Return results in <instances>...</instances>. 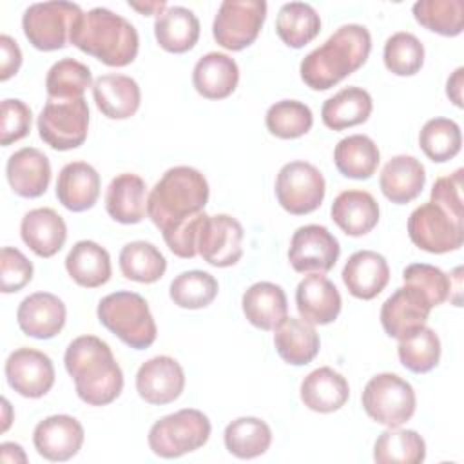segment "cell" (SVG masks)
<instances>
[{
    "instance_id": "1",
    "label": "cell",
    "mask_w": 464,
    "mask_h": 464,
    "mask_svg": "<svg viewBox=\"0 0 464 464\" xmlns=\"http://www.w3.org/2000/svg\"><path fill=\"white\" fill-rule=\"evenodd\" d=\"M65 370L76 395L89 406H107L123 390V372L111 346L96 335H80L65 350Z\"/></svg>"
},
{
    "instance_id": "2",
    "label": "cell",
    "mask_w": 464,
    "mask_h": 464,
    "mask_svg": "<svg viewBox=\"0 0 464 464\" xmlns=\"http://www.w3.org/2000/svg\"><path fill=\"white\" fill-rule=\"evenodd\" d=\"M370 51L372 36L364 25H341L323 45L303 58L301 80L314 91H328L362 67Z\"/></svg>"
},
{
    "instance_id": "3",
    "label": "cell",
    "mask_w": 464,
    "mask_h": 464,
    "mask_svg": "<svg viewBox=\"0 0 464 464\" xmlns=\"http://www.w3.org/2000/svg\"><path fill=\"white\" fill-rule=\"evenodd\" d=\"M71 44L109 67H125L138 56L140 36L121 14L107 7H92L76 22Z\"/></svg>"
},
{
    "instance_id": "4",
    "label": "cell",
    "mask_w": 464,
    "mask_h": 464,
    "mask_svg": "<svg viewBox=\"0 0 464 464\" xmlns=\"http://www.w3.org/2000/svg\"><path fill=\"white\" fill-rule=\"evenodd\" d=\"M207 178L194 167L169 169L147 198V216L163 232L176 223L203 212L208 201Z\"/></svg>"
},
{
    "instance_id": "5",
    "label": "cell",
    "mask_w": 464,
    "mask_h": 464,
    "mask_svg": "<svg viewBox=\"0 0 464 464\" xmlns=\"http://www.w3.org/2000/svg\"><path fill=\"white\" fill-rule=\"evenodd\" d=\"M96 315L109 332L134 350H145L156 341L158 328L150 308L136 292L120 290L102 297Z\"/></svg>"
},
{
    "instance_id": "6",
    "label": "cell",
    "mask_w": 464,
    "mask_h": 464,
    "mask_svg": "<svg viewBox=\"0 0 464 464\" xmlns=\"http://www.w3.org/2000/svg\"><path fill=\"white\" fill-rule=\"evenodd\" d=\"M212 426L208 417L194 408H183L156 420L149 430V448L161 459H178L207 444Z\"/></svg>"
},
{
    "instance_id": "7",
    "label": "cell",
    "mask_w": 464,
    "mask_h": 464,
    "mask_svg": "<svg viewBox=\"0 0 464 464\" xmlns=\"http://www.w3.org/2000/svg\"><path fill=\"white\" fill-rule=\"evenodd\" d=\"M82 14V7L72 2H36L24 11L22 29L34 49L58 51L71 44V33Z\"/></svg>"
},
{
    "instance_id": "8",
    "label": "cell",
    "mask_w": 464,
    "mask_h": 464,
    "mask_svg": "<svg viewBox=\"0 0 464 464\" xmlns=\"http://www.w3.org/2000/svg\"><path fill=\"white\" fill-rule=\"evenodd\" d=\"M362 408L370 419L386 428H399L408 422L417 406L413 386L397 373H377L362 390Z\"/></svg>"
},
{
    "instance_id": "9",
    "label": "cell",
    "mask_w": 464,
    "mask_h": 464,
    "mask_svg": "<svg viewBox=\"0 0 464 464\" xmlns=\"http://www.w3.org/2000/svg\"><path fill=\"white\" fill-rule=\"evenodd\" d=\"M265 0H225L214 22L212 36L227 51H243L252 45L266 18Z\"/></svg>"
},
{
    "instance_id": "10",
    "label": "cell",
    "mask_w": 464,
    "mask_h": 464,
    "mask_svg": "<svg viewBox=\"0 0 464 464\" xmlns=\"http://www.w3.org/2000/svg\"><path fill=\"white\" fill-rule=\"evenodd\" d=\"M38 134L54 150H71L87 140L89 105L85 98L71 102L47 100L38 114Z\"/></svg>"
},
{
    "instance_id": "11",
    "label": "cell",
    "mask_w": 464,
    "mask_h": 464,
    "mask_svg": "<svg viewBox=\"0 0 464 464\" xmlns=\"http://www.w3.org/2000/svg\"><path fill=\"white\" fill-rule=\"evenodd\" d=\"M326 183L321 170L308 161L285 163L276 178L277 203L294 216L317 210L324 199Z\"/></svg>"
},
{
    "instance_id": "12",
    "label": "cell",
    "mask_w": 464,
    "mask_h": 464,
    "mask_svg": "<svg viewBox=\"0 0 464 464\" xmlns=\"http://www.w3.org/2000/svg\"><path fill=\"white\" fill-rule=\"evenodd\" d=\"M464 219L448 214L439 205L428 201L417 207L408 218V236L411 243L430 254L459 250L464 239Z\"/></svg>"
},
{
    "instance_id": "13",
    "label": "cell",
    "mask_w": 464,
    "mask_h": 464,
    "mask_svg": "<svg viewBox=\"0 0 464 464\" xmlns=\"http://www.w3.org/2000/svg\"><path fill=\"white\" fill-rule=\"evenodd\" d=\"M341 254L337 237L323 225L299 227L288 248V261L299 274H326Z\"/></svg>"
},
{
    "instance_id": "14",
    "label": "cell",
    "mask_w": 464,
    "mask_h": 464,
    "mask_svg": "<svg viewBox=\"0 0 464 464\" xmlns=\"http://www.w3.org/2000/svg\"><path fill=\"white\" fill-rule=\"evenodd\" d=\"M243 227L228 214L207 216L198 236V254L212 266L227 268L243 256Z\"/></svg>"
},
{
    "instance_id": "15",
    "label": "cell",
    "mask_w": 464,
    "mask_h": 464,
    "mask_svg": "<svg viewBox=\"0 0 464 464\" xmlns=\"http://www.w3.org/2000/svg\"><path fill=\"white\" fill-rule=\"evenodd\" d=\"M7 384L22 397L40 399L54 384V366L49 355L34 348H18L5 361Z\"/></svg>"
},
{
    "instance_id": "16",
    "label": "cell",
    "mask_w": 464,
    "mask_h": 464,
    "mask_svg": "<svg viewBox=\"0 0 464 464\" xmlns=\"http://www.w3.org/2000/svg\"><path fill=\"white\" fill-rule=\"evenodd\" d=\"M431 308L420 290L404 285L382 303L381 324L390 337L401 341L426 324Z\"/></svg>"
},
{
    "instance_id": "17",
    "label": "cell",
    "mask_w": 464,
    "mask_h": 464,
    "mask_svg": "<svg viewBox=\"0 0 464 464\" xmlns=\"http://www.w3.org/2000/svg\"><path fill=\"white\" fill-rule=\"evenodd\" d=\"M183 388L185 372L174 357L156 355L138 368L136 392L149 404L163 406L174 402Z\"/></svg>"
},
{
    "instance_id": "18",
    "label": "cell",
    "mask_w": 464,
    "mask_h": 464,
    "mask_svg": "<svg viewBox=\"0 0 464 464\" xmlns=\"http://www.w3.org/2000/svg\"><path fill=\"white\" fill-rule=\"evenodd\" d=\"M85 431L78 419L60 413L40 420L33 431V444L40 457L51 462L72 459L83 444Z\"/></svg>"
},
{
    "instance_id": "19",
    "label": "cell",
    "mask_w": 464,
    "mask_h": 464,
    "mask_svg": "<svg viewBox=\"0 0 464 464\" xmlns=\"http://www.w3.org/2000/svg\"><path fill=\"white\" fill-rule=\"evenodd\" d=\"M67 319L63 301L51 292H34L22 299L16 310L20 330L34 339H51L62 332Z\"/></svg>"
},
{
    "instance_id": "20",
    "label": "cell",
    "mask_w": 464,
    "mask_h": 464,
    "mask_svg": "<svg viewBox=\"0 0 464 464\" xmlns=\"http://www.w3.org/2000/svg\"><path fill=\"white\" fill-rule=\"evenodd\" d=\"M295 306L310 324H330L337 319L343 299L337 286L323 274L304 276L295 288Z\"/></svg>"
},
{
    "instance_id": "21",
    "label": "cell",
    "mask_w": 464,
    "mask_h": 464,
    "mask_svg": "<svg viewBox=\"0 0 464 464\" xmlns=\"http://www.w3.org/2000/svg\"><path fill=\"white\" fill-rule=\"evenodd\" d=\"M341 277L353 297L370 301L386 288L390 266L382 254L375 250H357L348 257Z\"/></svg>"
},
{
    "instance_id": "22",
    "label": "cell",
    "mask_w": 464,
    "mask_h": 464,
    "mask_svg": "<svg viewBox=\"0 0 464 464\" xmlns=\"http://www.w3.org/2000/svg\"><path fill=\"white\" fill-rule=\"evenodd\" d=\"M5 176L16 196L29 199L40 198L51 181L49 158L34 147H24L9 156Z\"/></svg>"
},
{
    "instance_id": "23",
    "label": "cell",
    "mask_w": 464,
    "mask_h": 464,
    "mask_svg": "<svg viewBox=\"0 0 464 464\" xmlns=\"http://www.w3.org/2000/svg\"><path fill=\"white\" fill-rule=\"evenodd\" d=\"M92 98L103 116L111 120H127L140 109L141 91L134 78L112 72L94 80Z\"/></svg>"
},
{
    "instance_id": "24",
    "label": "cell",
    "mask_w": 464,
    "mask_h": 464,
    "mask_svg": "<svg viewBox=\"0 0 464 464\" xmlns=\"http://www.w3.org/2000/svg\"><path fill=\"white\" fill-rule=\"evenodd\" d=\"M100 174L87 161H71L62 167L56 179V198L71 212L94 207L100 198Z\"/></svg>"
},
{
    "instance_id": "25",
    "label": "cell",
    "mask_w": 464,
    "mask_h": 464,
    "mask_svg": "<svg viewBox=\"0 0 464 464\" xmlns=\"http://www.w3.org/2000/svg\"><path fill=\"white\" fill-rule=\"evenodd\" d=\"M239 82V67L225 53L203 54L192 69V85L207 100L228 98Z\"/></svg>"
},
{
    "instance_id": "26",
    "label": "cell",
    "mask_w": 464,
    "mask_h": 464,
    "mask_svg": "<svg viewBox=\"0 0 464 464\" xmlns=\"http://www.w3.org/2000/svg\"><path fill=\"white\" fill-rule=\"evenodd\" d=\"M22 241L40 257H53L58 254L67 239V225L63 218L49 208L29 210L20 223Z\"/></svg>"
},
{
    "instance_id": "27",
    "label": "cell",
    "mask_w": 464,
    "mask_h": 464,
    "mask_svg": "<svg viewBox=\"0 0 464 464\" xmlns=\"http://www.w3.org/2000/svg\"><path fill=\"white\" fill-rule=\"evenodd\" d=\"M147 198L145 181L138 174L123 172L112 178L107 187L105 210L114 221L134 225L147 214Z\"/></svg>"
},
{
    "instance_id": "28",
    "label": "cell",
    "mask_w": 464,
    "mask_h": 464,
    "mask_svg": "<svg viewBox=\"0 0 464 464\" xmlns=\"http://www.w3.org/2000/svg\"><path fill=\"white\" fill-rule=\"evenodd\" d=\"M241 308L250 324L259 330H276L288 314V301L285 290L270 281H257L250 285L243 297Z\"/></svg>"
},
{
    "instance_id": "29",
    "label": "cell",
    "mask_w": 464,
    "mask_h": 464,
    "mask_svg": "<svg viewBox=\"0 0 464 464\" xmlns=\"http://www.w3.org/2000/svg\"><path fill=\"white\" fill-rule=\"evenodd\" d=\"M426 169L424 165L406 154L393 156L381 170L379 187L386 199L395 205L413 201L424 188Z\"/></svg>"
},
{
    "instance_id": "30",
    "label": "cell",
    "mask_w": 464,
    "mask_h": 464,
    "mask_svg": "<svg viewBox=\"0 0 464 464\" xmlns=\"http://www.w3.org/2000/svg\"><path fill=\"white\" fill-rule=\"evenodd\" d=\"M334 223L352 237H361L372 232L379 223V205L366 190L341 192L330 208Z\"/></svg>"
},
{
    "instance_id": "31",
    "label": "cell",
    "mask_w": 464,
    "mask_h": 464,
    "mask_svg": "<svg viewBox=\"0 0 464 464\" xmlns=\"http://www.w3.org/2000/svg\"><path fill=\"white\" fill-rule=\"evenodd\" d=\"M303 404L317 413H332L341 410L348 397V381L330 366H321L310 372L299 388Z\"/></svg>"
},
{
    "instance_id": "32",
    "label": "cell",
    "mask_w": 464,
    "mask_h": 464,
    "mask_svg": "<svg viewBox=\"0 0 464 464\" xmlns=\"http://www.w3.org/2000/svg\"><path fill=\"white\" fill-rule=\"evenodd\" d=\"M274 332V346L277 355L292 366H304L319 353V334L314 324L306 323L304 319L286 315Z\"/></svg>"
},
{
    "instance_id": "33",
    "label": "cell",
    "mask_w": 464,
    "mask_h": 464,
    "mask_svg": "<svg viewBox=\"0 0 464 464\" xmlns=\"http://www.w3.org/2000/svg\"><path fill=\"white\" fill-rule=\"evenodd\" d=\"M65 270L76 285L83 288H98L111 279V256L96 241L82 239L69 250Z\"/></svg>"
},
{
    "instance_id": "34",
    "label": "cell",
    "mask_w": 464,
    "mask_h": 464,
    "mask_svg": "<svg viewBox=\"0 0 464 464\" xmlns=\"http://www.w3.org/2000/svg\"><path fill=\"white\" fill-rule=\"evenodd\" d=\"M154 36L167 53H187L199 40V20L183 5L167 7L154 20Z\"/></svg>"
},
{
    "instance_id": "35",
    "label": "cell",
    "mask_w": 464,
    "mask_h": 464,
    "mask_svg": "<svg viewBox=\"0 0 464 464\" xmlns=\"http://www.w3.org/2000/svg\"><path fill=\"white\" fill-rule=\"evenodd\" d=\"M373 109L368 91L362 87H344L321 107V120L332 130H344L364 123Z\"/></svg>"
},
{
    "instance_id": "36",
    "label": "cell",
    "mask_w": 464,
    "mask_h": 464,
    "mask_svg": "<svg viewBox=\"0 0 464 464\" xmlns=\"http://www.w3.org/2000/svg\"><path fill=\"white\" fill-rule=\"evenodd\" d=\"M334 163L346 178L368 179L375 174L381 163V152L370 136L352 134L335 145Z\"/></svg>"
},
{
    "instance_id": "37",
    "label": "cell",
    "mask_w": 464,
    "mask_h": 464,
    "mask_svg": "<svg viewBox=\"0 0 464 464\" xmlns=\"http://www.w3.org/2000/svg\"><path fill=\"white\" fill-rule=\"evenodd\" d=\"M321 31L317 11L304 2L283 4L276 18V33L281 42L292 49H301L310 44Z\"/></svg>"
},
{
    "instance_id": "38",
    "label": "cell",
    "mask_w": 464,
    "mask_h": 464,
    "mask_svg": "<svg viewBox=\"0 0 464 464\" xmlns=\"http://www.w3.org/2000/svg\"><path fill=\"white\" fill-rule=\"evenodd\" d=\"M225 448L237 459H256L266 453L272 444L270 426L257 417H237L228 422L223 433Z\"/></svg>"
},
{
    "instance_id": "39",
    "label": "cell",
    "mask_w": 464,
    "mask_h": 464,
    "mask_svg": "<svg viewBox=\"0 0 464 464\" xmlns=\"http://www.w3.org/2000/svg\"><path fill=\"white\" fill-rule=\"evenodd\" d=\"M426 459V442L415 430L388 428L373 444V460L379 464H419Z\"/></svg>"
},
{
    "instance_id": "40",
    "label": "cell",
    "mask_w": 464,
    "mask_h": 464,
    "mask_svg": "<svg viewBox=\"0 0 464 464\" xmlns=\"http://www.w3.org/2000/svg\"><path fill=\"white\" fill-rule=\"evenodd\" d=\"M92 83L91 69L85 63L74 58H62L47 71V100L71 102L83 98V92L87 87H92Z\"/></svg>"
},
{
    "instance_id": "41",
    "label": "cell",
    "mask_w": 464,
    "mask_h": 464,
    "mask_svg": "<svg viewBox=\"0 0 464 464\" xmlns=\"http://www.w3.org/2000/svg\"><path fill=\"white\" fill-rule=\"evenodd\" d=\"M120 270L123 277L136 283H156L167 270V259L149 241H130L120 252Z\"/></svg>"
},
{
    "instance_id": "42",
    "label": "cell",
    "mask_w": 464,
    "mask_h": 464,
    "mask_svg": "<svg viewBox=\"0 0 464 464\" xmlns=\"http://www.w3.org/2000/svg\"><path fill=\"white\" fill-rule=\"evenodd\" d=\"M401 364L413 373H428L440 361V339L430 326H422L399 341Z\"/></svg>"
},
{
    "instance_id": "43",
    "label": "cell",
    "mask_w": 464,
    "mask_h": 464,
    "mask_svg": "<svg viewBox=\"0 0 464 464\" xmlns=\"http://www.w3.org/2000/svg\"><path fill=\"white\" fill-rule=\"evenodd\" d=\"M415 20L442 36H459L464 29L462 0H419L411 7Z\"/></svg>"
},
{
    "instance_id": "44",
    "label": "cell",
    "mask_w": 464,
    "mask_h": 464,
    "mask_svg": "<svg viewBox=\"0 0 464 464\" xmlns=\"http://www.w3.org/2000/svg\"><path fill=\"white\" fill-rule=\"evenodd\" d=\"M218 290L219 286L212 274L203 270H187L172 279L169 295L179 308L199 310L216 299Z\"/></svg>"
},
{
    "instance_id": "45",
    "label": "cell",
    "mask_w": 464,
    "mask_h": 464,
    "mask_svg": "<svg viewBox=\"0 0 464 464\" xmlns=\"http://www.w3.org/2000/svg\"><path fill=\"white\" fill-rule=\"evenodd\" d=\"M268 132L281 140H295L304 136L314 125L310 107L297 100H281L268 107L265 116Z\"/></svg>"
},
{
    "instance_id": "46",
    "label": "cell",
    "mask_w": 464,
    "mask_h": 464,
    "mask_svg": "<svg viewBox=\"0 0 464 464\" xmlns=\"http://www.w3.org/2000/svg\"><path fill=\"white\" fill-rule=\"evenodd\" d=\"M419 145L431 161L444 163L460 152V127L450 118H431L419 132Z\"/></svg>"
},
{
    "instance_id": "47",
    "label": "cell",
    "mask_w": 464,
    "mask_h": 464,
    "mask_svg": "<svg viewBox=\"0 0 464 464\" xmlns=\"http://www.w3.org/2000/svg\"><path fill=\"white\" fill-rule=\"evenodd\" d=\"M382 60L395 76H413L424 63V45L411 33H393L384 44Z\"/></svg>"
},
{
    "instance_id": "48",
    "label": "cell",
    "mask_w": 464,
    "mask_h": 464,
    "mask_svg": "<svg viewBox=\"0 0 464 464\" xmlns=\"http://www.w3.org/2000/svg\"><path fill=\"white\" fill-rule=\"evenodd\" d=\"M402 281L420 290L431 306L451 299V276L428 263H411L402 270Z\"/></svg>"
},
{
    "instance_id": "49",
    "label": "cell",
    "mask_w": 464,
    "mask_h": 464,
    "mask_svg": "<svg viewBox=\"0 0 464 464\" xmlns=\"http://www.w3.org/2000/svg\"><path fill=\"white\" fill-rule=\"evenodd\" d=\"M0 143L4 147L29 134L33 112L27 103L16 98H5L0 105Z\"/></svg>"
},
{
    "instance_id": "50",
    "label": "cell",
    "mask_w": 464,
    "mask_h": 464,
    "mask_svg": "<svg viewBox=\"0 0 464 464\" xmlns=\"http://www.w3.org/2000/svg\"><path fill=\"white\" fill-rule=\"evenodd\" d=\"M33 279V263L14 246H4L0 252V290L13 294L22 290Z\"/></svg>"
},
{
    "instance_id": "51",
    "label": "cell",
    "mask_w": 464,
    "mask_h": 464,
    "mask_svg": "<svg viewBox=\"0 0 464 464\" xmlns=\"http://www.w3.org/2000/svg\"><path fill=\"white\" fill-rule=\"evenodd\" d=\"M205 218H207L205 212H198V214H194L161 232L169 250L174 256L190 259L198 254V236H199V228H201Z\"/></svg>"
},
{
    "instance_id": "52",
    "label": "cell",
    "mask_w": 464,
    "mask_h": 464,
    "mask_svg": "<svg viewBox=\"0 0 464 464\" xmlns=\"http://www.w3.org/2000/svg\"><path fill=\"white\" fill-rule=\"evenodd\" d=\"M462 169H457L450 176L439 178L430 194V201L444 208L448 214L464 219V203H462Z\"/></svg>"
},
{
    "instance_id": "53",
    "label": "cell",
    "mask_w": 464,
    "mask_h": 464,
    "mask_svg": "<svg viewBox=\"0 0 464 464\" xmlns=\"http://www.w3.org/2000/svg\"><path fill=\"white\" fill-rule=\"evenodd\" d=\"M0 80L7 82L22 65V51L9 34L0 36Z\"/></svg>"
},
{
    "instance_id": "54",
    "label": "cell",
    "mask_w": 464,
    "mask_h": 464,
    "mask_svg": "<svg viewBox=\"0 0 464 464\" xmlns=\"http://www.w3.org/2000/svg\"><path fill=\"white\" fill-rule=\"evenodd\" d=\"M462 76H464V69L457 67L446 82V94L457 107H462V83H464Z\"/></svg>"
},
{
    "instance_id": "55",
    "label": "cell",
    "mask_w": 464,
    "mask_h": 464,
    "mask_svg": "<svg viewBox=\"0 0 464 464\" xmlns=\"http://www.w3.org/2000/svg\"><path fill=\"white\" fill-rule=\"evenodd\" d=\"M0 460L4 464H16V462H27V457H25V451L20 444L16 442H2L0 446Z\"/></svg>"
},
{
    "instance_id": "56",
    "label": "cell",
    "mask_w": 464,
    "mask_h": 464,
    "mask_svg": "<svg viewBox=\"0 0 464 464\" xmlns=\"http://www.w3.org/2000/svg\"><path fill=\"white\" fill-rule=\"evenodd\" d=\"M129 7L140 11L141 14H160L167 9V2H147V4H138V2H129Z\"/></svg>"
},
{
    "instance_id": "57",
    "label": "cell",
    "mask_w": 464,
    "mask_h": 464,
    "mask_svg": "<svg viewBox=\"0 0 464 464\" xmlns=\"http://www.w3.org/2000/svg\"><path fill=\"white\" fill-rule=\"evenodd\" d=\"M4 404V424H2V431H7L9 424H11V404L7 399H2Z\"/></svg>"
}]
</instances>
